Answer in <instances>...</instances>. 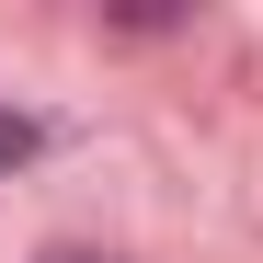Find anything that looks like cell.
I'll list each match as a JSON object with an SVG mask.
<instances>
[{"label":"cell","instance_id":"1","mask_svg":"<svg viewBox=\"0 0 263 263\" xmlns=\"http://www.w3.org/2000/svg\"><path fill=\"white\" fill-rule=\"evenodd\" d=\"M23 149H34V126H23V115H0V160H23Z\"/></svg>","mask_w":263,"mask_h":263},{"label":"cell","instance_id":"2","mask_svg":"<svg viewBox=\"0 0 263 263\" xmlns=\"http://www.w3.org/2000/svg\"><path fill=\"white\" fill-rule=\"evenodd\" d=\"M46 263H80V252H46Z\"/></svg>","mask_w":263,"mask_h":263}]
</instances>
